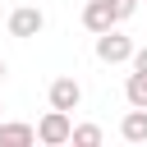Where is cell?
<instances>
[{
  "instance_id": "8fae6325",
  "label": "cell",
  "mask_w": 147,
  "mask_h": 147,
  "mask_svg": "<svg viewBox=\"0 0 147 147\" xmlns=\"http://www.w3.org/2000/svg\"><path fill=\"white\" fill-rule=\"evenodd\" d=\"M0 78H5V60H0Z\"/></svg>"
},
{
  "instance_id": "52a82bcc",
  "label": "cell",
  "mask_w": 147,
  "mask_h": 147,
  "mask_svg": "<svg viewBox=\"0 0 147 147\" xmlns=\"http://www.w3.org/2000/svg\"><path fill=\"white\" fill-rule=\"evenodd\" d=\"M37 124H0V147H32Z\"/></svg>"
},
{
  "instance_id": "6da1fadb",
  "label": "cell",
  "mask_w": 147,
  "mask_h": 147,
  "mask_svg": "<svg viewBox=\"0 0 147 147\" xmlns=\"http://www.w3.org/2000/svg\"><path fill=\"white\" fill-rule=\"evenodd\" d=\"M74 138V119H69V110H46L41 119H37V142H46V147H64Z\"/></svg>"
},
{
  "instance_id": "ba28073f",
  "label": "cell",
  "mask_w": 147,
  "mask_h": 147,
  "mask_svg": "<svg viewBox=\"0 0 147 147\" xmlns=\"http://www.w3.org/2000/svg\"><path fill=\"white\" fill-rule=\"evenodd\" d=\"M124 96H129V106H147V69H133V74H129Z\"/></svg>"
},
{
  "instance_id": "3957f363",
  "label": "cell",
  "mask_w": 147,
  "mask_h": 147,
  "mask_svg": "<svg viewBox=\"0 0 147 147\" xmlns=\"http://www.w3.org/2000/svg\"><path fill=\"white\" fill-rule=\"evenodd\" d=\"M124 18H119V9H115V0H87L83 5V28L87 32H110V28H119Z\"/></svg>"
},
{
  "instance_id": "7a4b0ae2",
  "label": "cell",
  "mask_w": 147,
  "mask_h": 147,
  "mask_svg": "<svg viewBox=\"0 0 147 147\" xmlns=\"http://www.w3.org/2000/svg\"><path fill=\"white\" fill-rule=\"evenodd\" d=\"M133 41L119 32V28H110V32H96V60L101 64H124V60H133Z\"/></svg>"
},
{
  "instance_id": "30bf717a",
  "label": "cell",
  "mask_w": 147,
  "mask_h": 147,
  "mask_svg": "<svg viewBox=\"0 0 147 147\" xmlns=\"http://www.w3.org/2000/svg\"><path fill=\"white\" fill-rule=\"evenodd\" d=\"M133 69H147V46H142V51H133Z\"/></svg>"
},
{
  "instance_id": "277c9868",
  "label": "cell",
  "mask_w": 147,
  "mask_h": 147,
  "mask_svg": "<svg viewBox=\"0 0 147 147\" xmlns=\"http://www.w3.org/2000/svg\"><path fill=\"white\" fill-rule=\"evenodd\" d=\"M46 28V14L37 9V5H18L14 14H9V37H37Z\"/></svg>"
},
{
  "instance_id": "9c48e42d",
  "label": "cell",
  "mask_w": 147,
  "mask_h": 147,
  "mask_svg": "<svg viewBox=\"0 0 147 147\" xmlns=\"http://www.w3.org/2000/svg\"><path fill=\"white\" fill-rule=\"evenodd\" d=\"M74 147H96L101 142V129L96 124H74V138H69Z\"/></svg>"
},
{
  "instance_id": "5b68a950",
  "label": "cell",
  "mask_w": 147,
  "mask_h": 147,
  "mask_svg": "<svg viewBox=\"0 0 147 147\" xmlns=\"http://www.w3.org/2000/svg\"><path fill=\"white\" fill-rule=\"evenodd\" d=\"M46 96H51V106H55V110H78L83 87H78V78H69V74H64V78H55V83H51V92H46Z\"/></svg>"
},
{
  "instance_id": "8992f818",
  "label": "cell",
  "mask_w": 147,
  "mask_h": 147,
  "mask_svg": "<svg viewBox=\"0 0 147 147\" xmlns=\"http://www.w3.org/2000/svg\"><path fill=\"white\" fill-rule=\"evenodd\" d=\"M119 138L124 142H147V106H133L119 119Z\"/></svg>"
}]
</instances>
